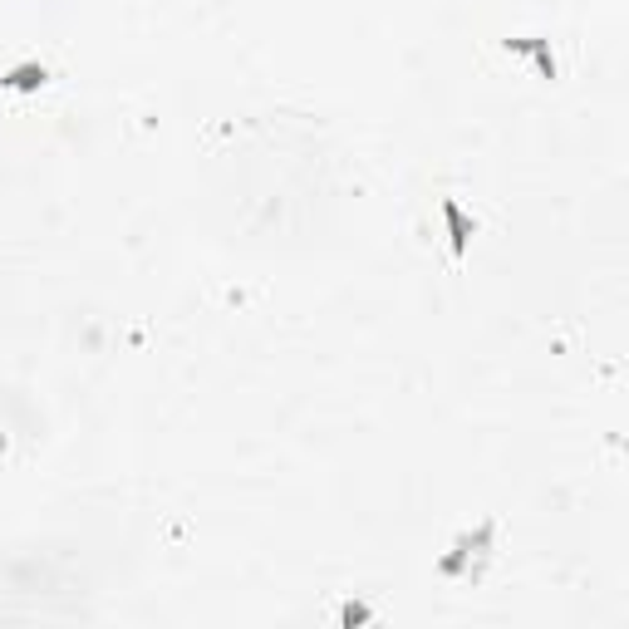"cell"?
<instances>
[{"label":"cell","instance_id":"obj_2","mask_svg":"<svg viewBox=\"0 0 629 629\" xmlns=\"http://www.w3.org/2000/svg\"><path fill=\"white\" fill-rule=\"evenodd\" d=\"M50 79H55L50 64H40V59H20V64H10V69L0 74V89H10V94H40Z\"/></svg>","mask_w":629,"mask_h":629},{"label":"cell","instance_id":"obj_1","mask_svg":"<svg viewBox=\"0 0 629 629\" xmlns=\"http://www.w3.org/2000/svg\"><path fill=\"white\" fill-rule=\"evenodd\" d=\"M492 546H497V521H477L472 531H462L458 541L448 546V556H438V575H443V580L477 575V566L492 556Z\"/></svg>","mask_w":629,"mask_h":629},{"label":"cell","instance_id":"obj_4","mask_svg":"<svg viewBox=\"0 0 629 629\" xmlns=\"http://www.w3.org/2000/svg\"><path fill=\"white\" fill-rule=\"evenodd\" d=\"M512 55H531L536 59V69H541V79H561V64L551 55V40L546 35H521V40H502Z\"/></svg>","mask_w":629,"mask_h":629},{"label":"cell","instance_id":"obj_6","mask_svg":"<svg viewBox=\"0 0 629 629\" xmlns=\"http://www.w3.org/2000/svg\"><path fill=\"white\" fill-rule=\"evenodd\" d=\"M0 453H5V433H0Z\"/></svg>","mask_w":629,"mask_h":629},{"label":"cell","instance_id":"obj_5","mask_svg":"<svg viewBox=\"0 0 629 629\" xmlns=\"http://www.w3.org/2000/svg\"><path fill=\"white\" fill-rule=\"evenodd\" d=\"M369 620H374V610H369V605H359V600H344V605H340V625L344 629L369 625Z\"/></svg>","mask_w":629,"mask_h":629},{"label":"cell","instance_id":"obj_3","mask_svg":"<svg viewBox=\"0 0 629 629\" xmlns=\"http://www.w3.org/2000/svg\"><path fill=\"white\" fill-rule=\"evenodd\" d=\"M438 212H443V227H448V246H453V261L462 266V256H467V241L477 236V222H472V217L462 212L458 197H443V207H438Z\"/></svg>","mask_w":629,"mask_h":629}]
</instances>
